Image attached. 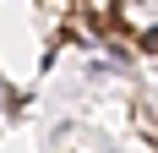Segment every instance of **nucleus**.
I'll list each match as a JSON object with an SVG mask.
<instances>
[{
    "label": "nucleus",
    "instance_id": "obj_1",
    "mask_svg": "<svg viewBox=\"0 0 158 153\" xmlns=\"http://www.w3.org/2000/svg\"><path fill=\"white\" fill-rule=\"evenodd\" d=\"M11 126H16V104H0V148H6V137H11Z\"/></svg>",
    "mask_w": 158,
    "mask_h": 153
}]
</instances>
